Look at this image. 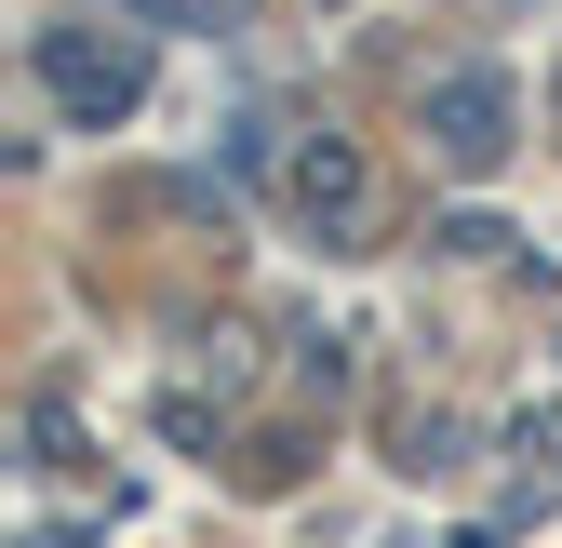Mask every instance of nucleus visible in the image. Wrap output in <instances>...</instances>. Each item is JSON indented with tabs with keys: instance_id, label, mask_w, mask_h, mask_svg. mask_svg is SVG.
Returning <instances> with one entry per match:
<instances>
[{
	"instance_id": "obj_1",
	"label": "nucleus",
	"mask_w": 562,
	"mask_h": 548,
	"mask_svg": "<svg viewBox=\"0 0 562 548\" xmlns=\"http://www.w3.org/2000/svg\"><path fill=\"white\" fill-rule=\"evenodd\" d=\"M41 81H54V107L81 121V134H108V121H134L148 67H134V41H94V27H41Z\"/></svg>"
},
{
	"instance_id": "obj_2",
	"label": "nucleus",
	"mask_w": 562,
	"mask_h": 548,
	"mask_svg": "<svg viewBox=\"0 0 562 548\" xmlns=\"http://www.w3.org/2000/svg\"><path fill=\"white\" fill-rule=\"evenodd\" d=\"M429 148H442L456 174H496V161H509V81H496V67L429 81Z\"/></svg>"
},
{
	"instance_id": "obj_3",
	"label": "nucleus",
	"mask_w": 562,
	"mask_h": 548,
	"mask_svg": "<svg viewBox=\"0 0 562 548\" xmlns=\"http://www.w3.org/2000/svg\"><path fill=\"white\" fill-rule=\"evenodd\" d=\"M295 201L322 228H348V215H362V161H348V148H295Z\"/></svg>"
},
{
	"instance_id": "obj_4",
	"label": "nucleus",
	"mask_w": 562,
	"mask_h": 548,
	"mask_svg": "<svg viewBox=\"0 0 562 548\" xmlns=\"http://www.w3.org/2000/svg\"><path fill=\"white\" fill-rule=\"evenodd\" d=\"M522 455H536V468H562V401H536V415H522Z\"/></svg>"
}]
</instances>
